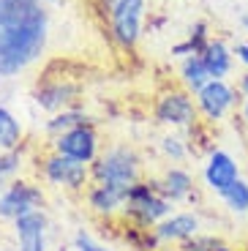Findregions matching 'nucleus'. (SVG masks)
I'll return each mask as SVG.
<instances>
[{
	"label": "nucleus",
	"mask_w": 248,
	"mask_h": 251,
	"mask_svg": "<svg viewBox=\"0 0 248 251\" xmlns=\"http://www.w3.org/2000/svg\"><path fill=\"white\" fill-rule=\"evenodd\" d=\"M47 8L41 0H0V79L25 71L47 44Z\"/></svg>",
	"instance_id": "1"
},
{
	"label": "nucleus",
	"mask_w": 248,
	"mask_h": 251,
	"mask_svg": "<svg viewBox=\"0 0 248 251\" xmlns=\"http://www.w3.org/2000/svg\"><path fill=\"white\" fill-rule=\"evenodd\" d=\"M123 216L134 226L150 229V226L161 224L167 216H172V202L164 200L161 191L155 188V183L139 180L128 188V200H125Z\"/></svg>",
	"instance_id": "2"
},
{
	"label": "nucleus",
	"mask_w": 248,
	"mask_h": 251,
	"mask_svg": "<svg viewBox=\"0 0 248 251\" xmlns=\"http://www.w3.org/2000/svg\"><path fill=\"white\" fill-rule=\"evenodd\" d=\"M90 180L131 188L139 183V158L128 148H112L90 164Z\"/></svg>",
	"instance_id": "3"
},
{
	"label": "nucleus",
	"mask_w": 248,
	"mask_h": 251,
	"mask_svg": "<svg viewBox=\"0 0 248 251\" xmlns=\"http://www.w3.org/2000/svg\"><path fill=\"white\" fill-rule=\"evenodd\" d=\"M142 17H145V0H115L109 6L112 36H115V41L120 47L131 50L139 41Z\"/></svg>",
	"instance_id": "4"
},
{
	"label": "nucleus",
	"mask_w": 248,
	"mask_h": 251,
	"mask_svg": "<svg viewBox=\"0 0 248 251\" xmlns=\"http://www.w3.org/2000/svg\"><path fill=\"white\" fill-rule=\"evenodd\" d=\"M55 153L69 156V158L82 161V164H93L99 158V137H96V128L87 120L74 126L71 131L60 134L55 139Z\"/></svg>",
	"instance_id": "5"
},
{
	"label": "nucleus",
	"mask_w": 248,
	"mask_h": 251,
	"mask_svg": "<svg viewBox=\"0 0 248 251\" xmlns=\"http://www.w3.org/2000/svg\"><path fill=\"white\" fill-rule=\"evenodd\" d=\"M44 202L41 188L30 186L25 180H14L11 186H6V191L0 194V219L17 221L22 216L33 213L38 205Z\"/></svg>",
	"instance_id": "6"
},
{
	"label": "nucleus",
	"mask_w": 248,
	"mask_h": 251,
	"mask_svg": "<svg viewBox=\"0 0 248 251\" xmlns=\"http://www.w3.org/2000/svg\"><path fill=\"white\" fill-rule=\"evenodd\" d=\"M44 177L55 186H66L79 191L87 180H90V164L74 161L69 156H60V153H52L47 161H44Z\"/></svg>",
	"instance_id": "7"
},
{
	"label": "nucleus",
	"mask_w": 248,
	"mask_h": 251,
	"mask_svg": "<svg viewBox=\"0 0 248 251\" xmlns=\"http://www.w3.org/2000/svg\"><path fill=\"white\" fill-rule=\"evenodd\" d=\"M240 180V167L226 151H213L205 164V183L210 191L223 197L235 183Z\"/></svg>",
	"instance_id": "8"
},
{
	"label": "nucleus",
	"mask_w": 248,
	"mask_h": 251,
	"mask_svg": "<svg viewBox=\"0 0 248 251\" xmlns=\"http://www.w3.org/2000/svg\"><path fill=\"white\" fill-rule=\"evenodd\" d=\"M155 118L169 126H191L197 120V107L188 93L183 90H169L155 104Z\"/></svg>",
	"instance_id": "9"
},
{
	"label": "nucleus",
	"mask_w": 248,
	"mask_h": 251,
	"mask_svg": "<svg viewBox=\"0 0 248 251\" xmlns=\"http://www.w3.org/2000/svg\"><path fill=\"white\" fill-rule=\"evenodd\" d=\"M235 101H237V93L223 79H210L205 88L197 93V107L210 120H221L223 115L235 107Z\"/></svg>",
	"instance_id": "10"
},
{
	"label": "nucleus",
	"mask_w": 248,
	"mask_h": 251,
	"mask_svg": "<svg viewBox=\"0 0 248 251\" xmlns=\"http://www.w3.org/2000/svg\"><path fill=\"white\" fill-rule=\"evenodd\" d=\"M17 251H47V216L41 210L22 216L14 221Z\"/></svg>",
	"instance_id": "11"
},
{
	"label": "nucleus",
	"mask_w": 248,
	"mask_h": 251,
	"mask_svg": "<svg viewBox=\"0 0 248 251\" xmlns=\"http://www.w3.org/2000/svg\"><path fill=\"white\" fill-rule=\"evenodd\" d=\"M158 243H188L199 235V219L194 213H172L153 226Z\"/></svg>",
	"instance_id": "12"
},
{
	"label": "nucleus",
	"mask_w": 248,
	"mask_h": 251,
	"mask_svg": "<svg viewBox=\"0 0 248 251\" xmlns=\"http://www.w3.org/2000/svg\"><path fill=\"white\" fill-rule=\"evenodd\" d=\"M125 200H128V188L123 186H106V183H96L87 194V202L96 213L101 216H112L115 210L125 207Z\"/></svg>",
	"instance_id": "13"
},
{
	"label": "nucleus",
	"mask_w": 248,
	"mask_h": 251,
	"mask_svg": "<svg viewBox=\"0 0 248 251\" xmlns=\"http://www.w3.org/2000/svg\"><path fill=\"white\" fill-rule=\"evenodd\" d=\"M155 188L161 191L164 200L169 202H180V200H188L194 191V180L186 170H180V167H172V170L164 172L161 180H155Z\"/></svg>",
	"instance_id": "14"
},
{
	"label": "nucleus",
	"mask_w": 248,
	"mask_h": 251,
	"mask_svg": "<svg viewBox=\"0 0 248 251\" xmlns=\"http://www.w3.org/2000/svg\"><path fill=\"white\" fill-rule=\"evenodd\" d=\"M199 55H202V60H205V66H207V71H210L213 79H223V76L229 74L232 55L221 41H207V47L199 52Z\"/></svg>",
	"instance_id": "15"
},
{
	"label": "nucleus",
	"mask_w": 248,
	"mask_h": 251,
	"mask_svg": "<svg viewBox=\"0 0 248 251\" xmlns=\"http://www.w3.org/2000/svg\"><path fill=\"white\" fill-rule=\"evenodd\" d=\"M19 145H22V123L6 107H0V153H14Z\"/></svg>",
	"instance_id": "16"
},
{
	"label": "nucleus",
	"mask_w": 248,
	"mask_h": 251,
	"mask_svg": "<svg viewBox=\"0 0 248 251\" xmlns=\"http://www.w3.org/2000/svg\"><path fill=\"white\" fill-rule=\"evenodd\" d=\"M210 79L213 76H210V71H207L205 60H202V55H188L186 60H183V82L188 85V90L199 93Z\"/></svg>",
	"instance_id": "17"
},
{
	"label": "nucleus",
	"mask_w": 248,
	"mask_h": 251,
	"mask_svg": "<svg viewBox=\"0 0 248 251\" xmlns=\"http://www.w3.org/2000/svg\"><path fill=\"white\" fill-rule=\"evenodd\" d=\"M221 200L226 202V207H229L232 213H248V183L237 180Z\"/></svg>",
	"instance_id": "18"
},
{
	"label": "nucleus",
	"mask_w": 248,
	"mask_h": 251,
	"mask_svg": "<svg viewBox=\"0 0 248 251\" xmlns=\"http://www.w3.org/2000/svg\"><path fill=\"white\" fill-rule=\"evenodd\" d=\"M79 123H85V118H82L79 112H63V115H57L55 120H50V123H47V128H50V131H55L57 137H60V134L71 131V128H74V126H79Z\"/></svg>",
	"instance_id": "19"
},
{
	"label": "nucleus",
	"mask_w": 248,
	"mask_h": 251,
	"mask_svg": "<svg viewBox=\"0 0 248 251\" xmlns=\"http://www.w3.org/2000/svg\"><path fill=\"white\" fill-rule=\"evenodd\" d=\"M161 148H164L167 156L174 158V161H183V158H186V145H183V139H177V137H167Z\"/></svg>",
	"instance_id": "20"
},
{
	"label": "nucleus",
	"mask_w": 248,
	"mask_h": 251,
	"mask_svg": "<svg viewBox=\"0 0 248 251\" xmlns=\"http://www.w3.org/2000/svg\"><path fill=\"white\" fill-rule=\"evenodd\" d=\"M74 249L76 251H112V249H106V246H101V243H96L90 235H85V232H76L74 235Z\"/></svg>",
	"instance_id": "21"
},
{
	"label": "nucleus",
	"mask_w": 248,
	"mask_h": 251,
	"mask_svg": "<svg viewBox=\"0 0 248 251\" xmlns=\"http://www.w3.org/2000/svg\"><path fill=\"white\" fill-rule=\"evenodd\" d=\"M237 57H240V60L248 66V44H240V47H237Z\"/></svg>",
	"instance_id": "22"
},
{
	"label": "nucleus",
	"mask_w": 248,
	"mask_h": 251,
	"mask_svg": "<svg viewBox=\"0 0 248 251\" xmlns=\"http://www.w3.org/2000/svg\"><path fill=\"white\" fill-rule=\"evenodd\" d=\"M240 93L248 99V74H243V79H240Z\"/></svg>",
	"instance_id": "23"
},
{
	"label": "nucleus",
	"mask_w": 248,
	"mask_h": 251,
	"mask_svg": "<svg viewBox=\"0 0 248 251\" xmlns=\"http://www.w3.org/2000/svg\"><path fill=\"white\" fill-rule=\"evenodd\" d=\"M213 251H235V249H229V246H223V243H216V249Z\"/></svg>",
	"instance_id": "24"
},
{
	"label": "nucleus",
	"mask_w": 248,
	"mask_h": 251,
	"mask_svg": "<svg viewBox=\"0 0 248 251\" xmlns=\"http://www.w3.org/2000/svg\"><path fill=\"white\" fill-rule=\"evenodd\" d=\"M243 118L248 120V101H246V104H243Z\"/></svg>",
	"instance_id": "25"
},
{
	"label": "nucleus",
	"mask_w": 248,
	"mask_h": 251,
	"mask_svg": "<svg viewBox=\"0 0 248 251\" xmlns=\"http://www.w3.org/2000/svg\"><path fill=\"white\" fill-rule=\"evenodd\" d=\"M243 25H246V27H248V17H243Z\"/></svg>",
	"instance_id": "26"
},
{
	"label": "nucleus",
	"mask_w": 248,
	"mask_h": 251,
	"mask_svg": "<svg viewBox=\"0 0 248 251\" xmlns=\"http://www.w3.org/2000/svg\"><path fill=\"white\" fill-rule=\"evenodd\" d=\"M104 3H106V6H112V3H115V0H104Z\"/></svg>",
	"instance_id": "27"
}]
</instances>
